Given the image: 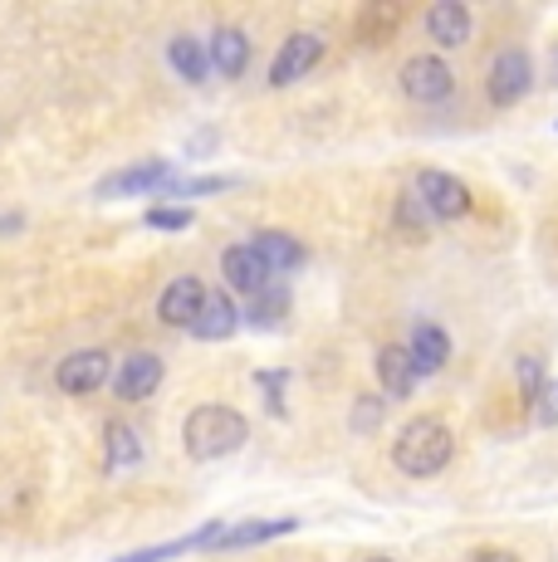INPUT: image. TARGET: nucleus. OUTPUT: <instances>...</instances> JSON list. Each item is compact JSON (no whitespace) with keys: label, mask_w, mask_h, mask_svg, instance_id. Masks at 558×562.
Masks as SVG:
<instances>
[{"label":"nucleus","mask_w":558,"mask_h":562,"mask_svg":"<svg viewBox=\"0 0 558 562\" xmlns=\"http://www.w3.org/2000/svg\"><path fill=\"white\" fill-rule=\"evenodd\" d=\"M245 440H250V420L235 406L207 402L181 420V446H187L191 460H225V456H235Z\"/></svg>","instance_id":"nucleus-1"},{"label":"nucleus","mask_w":558,"mask_h":562,"mask_svg":"<svg viewBox=\"0 0 558 562\" xmlns=\"http://www.w3.org/2000/svg\"><path fill=\"white\" fill-rule=\"evenodd\" d=\"M450 456H456V436H450L446 420H436V416L406 420L392 440V464L406 480H432V474H442L450 464Z\"/></svg>","instance_id":"nucleus-2"},{"label":"nucleus","mask_w":558,"mask_h":562,"mask_svg":"<svg viewBox=\"0 0 558 562\" xmlns=\"http://www.w3.org/2000/svg\"><path fill=\"white\" fill-rule=\"evenodd\" d=\"M171 181H177V171H171V161L163 157H147V161H133V167H118L109 177L93 187V196L103 201H127V196H157V191H171Z\"/></svg>","instance_id":"nucleus-3"},{"label":"nucleus","mask_w":558,"mask_h":562,"mask_svg":"<svg viewBox=\"0 0 558 562\" xmlns=\"http://www.w3.org/2000/svg\"><path fill=\"white\" fill-rule=\"evenodd\" d=\"M456 89V74L442 54H416V59L402 64V93L412 103H442Z\"/></svg>","instance_id":"nucleus-4"},{"label":"nucleus","mask_w":558,"mask_h":562,"mask_svg":"<svg viewBox=\"0 0 558 562\" xmlns=\"http://www.w3.org/2000/svg\"><path fill=\"white\" fill-rule=\"evenodd\" d=\"M319 59H324V35H314V30H294V35L279 45L275 64H270V83L275 89H289V83H299L304 74L319 69Z\"/></svg>","instance_id":"nucleus-5"},{"label":"nucleus","mask_w":558,"mask_h":562,"mask_svg":"<svg viewBox=\"0 0 558 562\" xmlns=\"http://www.w3.org/2000/svg\"><path fill=\"white\" fill-rule=\"evenodd\" d=\"M113 372V358L103 348H79V352H69L59 367H55V386L59 392H69V396H89V392H99Z\"/></svg>","instance_id":"nucleus-6"},{"label":"nucleus","mask_w":558,"mask_h":562,"mask_svg":"<svg viewBox=\"0 0 558 562\" xmlns=\"http://www.w3.org/2000/svg\"><path fill=\"white\" fill-rule=\"evenodd\" d=\"M529 89H534V59L524 49H500L495 64H490V79H486L490 103L510 108V103H520Z\"/></svg>","instance_id":"nucleus-7"},{"label":"nucleus","mask_w":558,"mask_h":562,"mask_svg":"<svg viewBox=\"0 0 558 562\" xmlns=\"http://www.w3.org/2000/svg\"><path fill=\"white\" fill-rule=\"evenodd\" d=\"M416 196H422V205L436 221H460V215H470V187L460 177H450V171L426 167L422 177H416Z\"/></svg>","instance_id":"nucleus-8"},{"label":"nucleus","mask_w":558,"mask_h":562,"mask_svg":"<svg viewBox=\"0 0 558 562\" xmlns=\"http://www.w3.org/2000/svg\"><path fill=\"white\" fill-rule=\"evenodd\" d=\"M221 274L235 294H255V299L270 294V284H275V269L265 265V255L255 250V245H231V250L221 255Z\"/></svg>","instance_id":"nucleus-9"},{"label":"nucleus","mask_w":558,"mask_h":562,"mask_svg":"<svg viewBox=\"0 0 558 562\" xmlns=\"http://www.w3.org/2000/svg\"><path fill=\"white\" fill-rule=\"evenodd\" d=\"M207 284H201L197 274H181V279H171V284L163 289V299H157V318L167 323V328H187L191 333V323L201 318V308H207Z\"/></svg>","instance_id":"nucleus-10"},{"label":"nucleus","mask_w":558,"mask_h":562,"mask_svg":"<svg viewBox=\"0 0 558 562\" xmlns=\"http://www.w3.org/2000/svg\"><path fill=\"white\" fill-rule=\"evenodd\" d=\"M163 376H167V367L157 352H133L123 367H118V376H113V396L118 402H147V396L163 386Z\"/></svg>","instance_id":"nucleus-11"},{"label":"nucleus","mask_w":558,"mask_h":562,"mask_svg":"<svg viewBox=\"0 0 558 562\" xmlns=\"http://www.w3.org/2000/svg\"><path fill=\"white\" fill-rule=\"evenodd\" d=\"M299 533V518H245L235 528H221L216 548L211 553H235V548H260V543H275V538H289Z\"/></svg>","instance_id":"nucleus-12"},{"label":"nucleus","mask_w":558,"mask_h":562,"mask_svg":"<svg viewBox=\"0 0 558 562\" xmlns=\"http://www.w3.org/2000/svg\"><path fill=\"white\" fill-rule=\"evenodd\" d=\"M221 528L225 524H201V528H191L187 538H167V543H153V548H133V553H123L113 562H171V558H187V553H197V548H216Z\"/></svg>","instance_id":"nucleus-13"},{"label":"nucleus","mask_w":558,"mask_h":562,"mask_svg":"<svg viewBox=\"0 0 558 562\" xmlns=\"http://www.w3.org/2000/svg\"><path fill=\"white\" fill-rule=\"evenodd\" d=\"M422 25L442 49H460L470 40V10L460 5V0H436V5L422 15Z\"/></svg>","instance_id":"nucleus-14"},{"label":"nucleus","mask_w":558,"mask_h":562,"mask_svg":"<svg viewBox=\"0 0 558 562\" xmlns=\"http://www.w3.org/2000/svg\"><path fill=\"white\" fill-rule=\"evenodd\" d=\"M103 464H109V474H133L143 464V436H137V426H127V420H109L103 426Z\"/></svg>","instance_id":"nucleus-15"},{"label":"nucleus","mask_w":558,"mask_h":562,"mask_svg":"<svg viewBox=\"0 0 558 562\" xmlns=\"http://www.w3.org/2000/svg\"><path fill=\"white\" fill-rule=\"evenodd\" d=\"M241 323H245V313L235 308V299L221 289V294H211V299H207L201 318L191 323V338H201V342H225L235 328H241Z\"/></svg>","instance_id":"nucleus-16"},{"label":"nucleus","mask_w":558,"mask_h":562,"mask_svg":"<svg viewBox=\"0 0 558 562\" xmlns=\"http://www.w3.org/2000/svg\"><path fill=\"white\" fill-rule=\"evenodd\" d=\"M211 69L225 74V79H241V74L250 69V35L235 25H221L216 35H211Z\"/></svg>","instance_id":"nucleus-17"},{"label":"nucleus","mask_w":558,"mask_h":562,"mask_svg":"<svg viewBox=\"0 0 558 562\" xmlns=\"http://www.w3.org/2000/svg\"><path fill=\"white\" fill-rule=\"evenodd\" d=\"M378 382H382V392L388 396H412V386H416V362H412V352L406 348H397V342H388V348H378Z\"/></svg>","instance_id":"nucleus-18"},{"label":"nucleus","mask_w":558,"mask_h":562,"mask_svg":"<svg viewBox=\"0 0 558 562\" xmlns=\"http://www.w3.org/2000/svg\"><path fill=\"white\" fill-rule=\"evenodd\" d=\"M406 352H412V362H416V376H432V372H442L446 358H450V338L436 328V323H416Z\"/></svg>","instance_id":"nucleus-19"},{"label":"nucleus","mask_w":558,"mask_h":562,"mask_svg":"<svg viewBox=\"0 0 558 562\" xmlns=\"http://www.w3.org/2000/svg\"><path fill=\"white\" fill-rule=\"evenodd\" d=\"M167 59H171V69H177L187 83H207V74H211V45H201V40H191V35H177L167 45Z\"/></svg>","instance_id":"nucleus-20"},{"label":"nucleus","mask_w":558,"mask_h":562,"mask_svg":"<svg viewBox=\"0 0 558 562\" xmlns=\"http://www.w3.org/2000/svg\"><path fill=\"white\" fill-rule=\"evenodd\" d=\"M250 245L265 255V265H270L275 274H289V269L304 265V245H299L289 231H260Z\"/></svg>","instance_id":"nucleus-21"},{"label":"nucleus","mask_w":558,"mask_h":562,"mask_svg":"<svg viewBox=\"0 0 558 562\" xmlns=\"http://www.w3.org/2000/svg\"><path fill=\"white\" fill-rule=\"evenodd\" d=\"M397 25H402V5H362L358 10V40L362 45H388L397 35Z\"/></svg>","instance_id":"nucleus-22"},{"label":"nucleus","mask_w":558,"mask_h":562,"mask_svg":"<svg viewBox=\"0 0 558 562\" xmlns=\"http://www.w3.org/2000/svg\"><path fill=\"white\" fill-rule=\"evenodd\" d=\"M284 308H289V294L284 289H270V294L255 299V308L245 313V323H250V328H275V323L284 318Z\"/></svg>","instance_id":"nucleus-23"},{"label":"nucleus","mask_w":558,"mask_h":562,"mask_svg":"<svg viewBox=\"0 0 558 562\" xmlns=\"http://www.w3.org/2000/svg\"><path fill=\"white\" fill-rule=\"evenodd\" d=\"M426 215H432V211H426L422 196L412 191V196L397 201V231H402L406 240H422V235H426Z\"/></svg>","instance_id":"nucleus-24"},{"label":"nucleus","mask_w":558,"mask_h":562,"mask_svg":"<svg viewBox=\"0 0 558 562\" xmlns=\"http://www.w3.org/2000/svg\"><path fill=\"white\" fill-rule=\"evenodd\" d=\"M191 205H147L143 225H153V231H191Z\"/></svg>","instance_id":"nucleus-25"},{"label":"nucleus","mask_w":558,"mask_h":562,"mask_svg":"<svg viewBox=\"0 0 558 562\" xmlns=\"http://www.w3.org/2000/svg\"><path fill=\"white\" fill-rule=\"evenodd\" d=\"M231 187H235V177H177L171 181V196H221Z\"/></svg>","instance_id":"nucleus-26"},{"label":"nucleus","mask_w":558,"mask_h":562,"mask_svg":"<svg viewBox=\"0 0 558 562\" xmlns=\"http://www.w3.org/2000/svg\"><path fill=\"white\" fill-rule=\"evenodd\" d=\"M255 386H260V396H265V406H270V416H284V386H289V372H260L255 376Z\"/></svg>","instance_id":"nucleus-27"},{"label":"nucleus","mask_w":558,"mask_h":562,"mask_svg":"<svg viewBox=\"0 0 558 562\" xmlns=\"http://www.w3.org/2000/svg\"><path fill=\"white\" fill-rule=\"evenodd\" d=\"M382 411H388V402H382V396H362L358 411H353V430H358V436H368V430L382 420Z\"/></svg>","instance_id":"nucleus-28"},{"label":"nucleus","mask_w":558,"mask_h":562,"mask_svg":"<svg viewBox=\"0 0 558 562\" xmlns=\"http://www.w3.org/2000/svg\"><path fill=\"white\" fill-rule=\"evenodd\" d=\"M534 416H539V426H558V382H544L539 402H534Z\"/></svg>","instance_id":"nucleus-29"},{"label":"nucleus","mask_w":558,"mask_h":562,"mask_svg":"<svg viewBox=\"0 0 558 562\" xmlns=\"http://www.w3.org/2000/svg\"><path fill=\"white\" fill-rule=\"evenodd\" d=\"M520 386H524V396H529V402H539V392H544V367L534 362V358L520 362Z\"/></svg>","instance_id":"nucleus-30"},{"label":"nucleus","mask_w":558,"mask_h":562,"mask_svg":"<svg viewBox=\"0 0 558 562\" xmlns=\"http://www.w3.org/2000/svg\"><path fill=\"white\" fill-rule=\"evenodd\" d=\"M466 562H520L514 553H504V548H476Z\"/></svg>","instance_id":"nucleus-31"},{"label":"nucleus","mask_w":558,"mask_h":562,"mask_svg":"<svg viewBox=\"0 0 558 562\" xmlns=\"http://www.w3.org/2000/svg\"><path fill=\"white\" fill-rule=\"evenodd\" d=\"M20 225H25V215L20 211H10V215H0V235H15Z\"/></svg>","instance_id":"nucleus-32"},{"label":"nucleus","mask_w":558,"mask_h":562,"mask_svg":"<svg viewBox=\"0 0 558 562\" xmlns=\"http://www.w3.org/2000/svg\"><path fill=\"white\" fill-rule=\"evenodd\" d=\"M211 143H216V133H197L187 143V153H211Z\"/></svg>","instance_id":"nucleus-33"},{"label":"nucleus","mask_w":558,"mask_h":562,"mask_svg":"<svg viewBox=\"0 0 558 562\" xmlns=\"http://www.w3.org/2000/svg\"><path fill=\"white\" fill-rule=\"evenodd\" d=\"M368 562H392V558H368Z\"/></svg>","instance_id":"nucleus-34"}]
</instances>
